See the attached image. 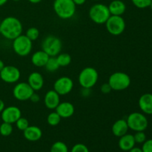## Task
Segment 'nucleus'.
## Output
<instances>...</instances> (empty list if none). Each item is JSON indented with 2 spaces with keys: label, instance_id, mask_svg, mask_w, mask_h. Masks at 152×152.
<instances>
[{
  "label": "nucleus",
  "instance_id": "obj_1",
  "mask_svg": "<svg viewBox=\"0 0 152 152\" xmlns=\"http://www.w3.org/2000/svg\"><path fill=\"white\" fill-rule=\"evenodd\" d=\"M23 26L15 16H7L0 22V34L7 39L13 40L22 34Z\"/></svg>",
  "mask_w": 152,
  "mask_h": 152
},
{
  "label": "nucleus",
  "instance_id": "obj_2",
  "mask_svg": "<svg viewBox=\"0 0 152 152\" xmlns=\"http://www.w3.org/2000/svg\"><path fill=\"white\" fill-rule=\"evenodd\" d=\"M76 7L72 0H54L53 4L55 13L62 19L72 18L76 13Z\"/></svg>",
  "mask_w": 152,
  "mask_h": 152
},
{
  "label": "nucleus",
  "instance_id": "obj_3",
  "mask_svg": "<svg viewBox=\"0 0 152 152\" xmlns=\"http://www.w3.org/2000/svg\"><path fill=\"white\" fill-rule=\"evenodd\" d=\"M91 20L97 25H103L111 16L108 6L102 3H97L91 7L88 12Z\"/></svg>",
  "mask_w": 152,
  "mask_h": 152
},
{
  "label": "nucleus",
  "instance_id": "obj_4",
  "mask_svg": "<svg viewBox=\"0 0 152 152\" xmlns=\"http://www.w3.org/2000/svg\"><path fill=\"white\" fill-rule=\"evenodd\" d=\"M99 80L98 71L92 67H86L80 71L78 82L82 88H92Z\"/></svg>",
  "mask_w": 152,
  "mask_h": 152
},
{
  "label": "nucleus",
  "instance_id": "obj_5",
  "mask_svg": "<svg viewBox=\"0 0 152 152\" xmlns=\"http://www.w3.org/2000/svg\"><path fill=\"white\" fill-rule=\"evenodd\" d=\"M108 84L114 91H124L131 85V78L126 73L117 71L111 74L108 78Z\"/></svg>",
  "mask_w": 152,
  "mask_h": 152
},
{
  "label": "nucleus",
  "instance_id": "obj_6",
  "mask_svg": "<svg viewBox=\"0 0 152 152\" xmlns=\"http://www.w3.org/2000/svg\"><path fill=\"white\" fill-rule=\"evenodd\" d=\"M62 48V42L56 36L48 35L45 37L42 42V50L49 56H56Z\"/></svg>",
  "mask_w": 152,
  "mask_h": 152
},
{
  "label": "nucleus",
  "instance_id": "obj_7",
  "mask_svg": "<svg viewBox=\"0 0 152 152\" xmlns=\"http://www.w3.org/2000/svg\"><path fill=\"white\" fill-rule=\"evenodd\" d=\"M13 51L19 56H26L31 53L33 48V42L25 36L21 34L13 40Z\"/></svg>",
  "mask_w": 152,
  "mask_h": 152
},
{
  "label": "nucleus",
  "instance_id": "obj_8",
  "mask_svg": "<svg viewBox=\"0 0 152 152\" xmlns=\"http://www.w3.org/2000/svg\"><path fill=\"white\" fill-rule=\"evenodd\" d=\"M128 126L129 129L134 132H144L148 128V121L144 114L140 112H133L128 116Z\"/></svg>",
  "mask_w": 152,
  "mask_h": 152
},
{
  "label": "nucleus",
  "instance_id": "obj_9",
  "mask_svg": "<svg viewBox=\"0 0 152 152\" xmlns=\"http://www.w3.org/2000/svg\"><path fill=\"white\" fill-rule=\"evenodd\" d=\"M105 25L108 32L113 36L121 35L126 29V21L122 16L111 15Z\"/></svg>",
  "mask_w": 152,
  "mask_h": 152
},
{
  "label": "nucleus",
  "instance_id": "obj_10",
  "mask_svg": "<svg viewBox=\"0 0 152 152\" xmlns=\"http://www.w3.org/2000/svg\"><path fill=\"white\" fill-rule=\"evenodd\" d=\"M74 88V81L67 76L58 78L53 84V90L60 96H65L72 91Z\"/></svg>",
  "mask_w": 152,
  "mask_h": 152
},
{
  "label": "nucleus",
  "instance_id": "obj_11",
  "mask_svg": "<svg viewBox=\"0 0 152 152\" xmlns=\"http://www.w3.org/2000/svg\"><path fill=\"white\" fill-rule=\"evenodd\" d=\"M21 77V72L18 68L13 65H5L0 71V78L8 84L17 83Z\"/></svg>",
  "mask_w": 152,
  "mask_h": 152
},
{
  "label": "nucleus",
  "instance_id": "obj_12",
  "mask_svg": "<svg viewBox=\"0 0 152 152\" xmlns=\"http://www.w3.org/2000/svg\"><path fill=\"white\" fill-rule=\"evenodd\" d=\"M34 92L32 88L25 82L17 83L13 89V95L15 99L22 102L29 100Z\"/></svg>",
  "mask_w": 152,
  "mask_h": 152
},
{
  "label": "nucleus",
  "instance_id": "obj_13",
  "mask_svg": "<svg viewBox=\"0 0 152 152\" xmlns=\"http://www.w3.org/2000/svg\"><path fill=\"white\" fill-rule=\"evenodd\" d=\"M22 117V111L18 107L14 105L5 107L1 113V120L4 123L10 124L16 123V122Z\"/></svg>",
  "mask_w": 152,
  "mask_h": 152
},
{
  "label": "nucleus",
  "instance_id": "obj_14",
  "mask_svg": "<svg viewBox=\"0 0 152 152\" xmlns=\"http://www.w3.org/2000/svg\"><path fill=\"white\" fill-rule=\"evenodd\" d=\"M60 103V95L54 90H50L45 94L44 97V104L47 108L50 110L56 109Z\"/></svg>",
  "mask_w": 152,
  "mask_h": 152
},
{
  "label": "nucleus",
  "instance_id": "obj_15",
  "mask_svg": "<svg viewBox=\"0 0 152 152\" xmlns=\"http://www.w3.org/2000/svg\"><path fill=\"white\" fill-rule=\"evenodd\" d=\"M55 110V111H56V113L60 116L61 118L64 119L70 118L75 112L74 105L69 102H60Z\"/></svg>",
  "mask_w": 152,
  "mask_h": 152
},
{
  "label": "nucleus",
  "instance_id": "obj_16",
  "mask_svg": "<svg viewBox=\"0 0 152 152\" xmlns=\"http://www.w3.org/2000/svg\"><path fill=\"white\" fill-rule=\"evenodd\" d=\"M27 83L29 84L34 91H38L41 90L44 86V78L39 72L34 71L28 76Z\"/></svg>",
  "mask_w": 152,
  "mask_h": 152
},
{
  "label": "nucleus",
  "instance_id": "obj_17",
  "mask_svg": "<svg viewBox=\"0 0 152 152\" xmlns=\"http://www.w3.org/2000/svg\"><path fill=\"white\" fill-rule=\"evenodd\" d=\"M24 137L31 142H37L42 137V132L39 127L36 126H29L23 132Z\"/></svg>",
  "mask_w": 152,
  "mask_h": 152
},
{
  "label": "nucleus",
  "instance_id": "obj_18",
  "mask_svg": "<svg viewBox=\"0 0 152 152\" xmlns=\"http://www.w3.org/2000/svg\"><path fill=\"white\" fill-rule=\"evenodd\" d=\"M138 105L144 114L152 115V94L146 93L142 94L140 97Z\"/></svg>",
  "mask_w": 152,
  "mask_h": 152
},
{
  "label": "nucleus",
  "instance_id": "obj_19",
  "mask_svg": "<svg viewBox=\"0 0 152 152\" xmlns=\"http://www.w3.org/2000/svg\"><path fill=\"white\" fill-rule=\"evenodd\" d=\"M129 128L128 126V123L126 120L125 119H120L117 121L114 122L111 127V131H112L113 134L117 137L123 136L124 134L128 133Z\"/></svg>",
  "mask_w": 152,
  "mask_h": 152
},
{
  "label": "nucleus",
  "instance_id": "obj_20",
  "mask_svg": "<svg viewBox=\"0 0 152 152\" xmlns=\"http://www.w3.org/2000/svg\"><path fill=\"white\" fill-rule=\"evenodd\" d=\"M135 144L136 142L134 138V135L128 133L120 137L118 142L119 148L123 151H129L135 147Z\"/></svg>",
  "mask_w": 152,
  "mask_h": 152
},
{
  "label": "nucleus",
  "instance_id": "obj_21",
  "mask_svg": "<svg viewBox=\"0 0 152 152\" xmlns=\"http://www.w3.org/2000/svg\"><path fill=\"white\" fill-rule=\"evenodd\" d=\"M50 56L42 50H37L33 53L31 56V63L36 67L42 68L45 67Z\"/></svg>",
  "mask_w": 152,
  "mask_h": 152
},
{
  "label": "nucleus",
  "instance_id": "obj_22",
  "mask_svg": "<svg viewBox=\"0 0 152 152\" xmlns=\"http://www.w3.org/2000/svg\"><path fill=\"white\" fill-rule=\"evenodd\" d=\"M111 15L122 16L126 10V5L121 0H114L108 6Z\"/></svg>",
  "mask_w": 152,
  "mask_h": 152
},
{
  "label": "nucleus",
  "instance_id": "obj_23",
  "mask_svg": "<svg viewBox=\"0 0 152 152\" xmlns=\"http://www.w3.org/2000/svg\"><path fill=\"white\" fill-rule=\"evenodd\" d=\"M56 57L59 67L68 66L71 62V56L69 53H59Z\"/></svg>",
  "mask_w": 152,
  "mask_h": 152
},
{
  "label": "nucleus",
  "instance_id": "obj_24",
  "mask_svg": "<svg viewBox=\"0 0 152 152\" xmlns=\"http://www.w3.org/2000/svg\"><path fill=\"white\" fill-rule=\"evenodd\" d=\"M45 68H46L48 72H55L57 71L59 68V65L58 64L57 59L56 56H50L48 60L47 63L45 65Z\"/></svg>",
  "mask_w": 152,
  "mask_h": 152
},
{
  "label": "nucleus",
  "instance_id": "obj_25",
  "mask_svg": "<svg viewBox=\"0 0 152 152\" xmlns=\"http://www.w3.org/2000/svg\"><path fill=\"white\" fill-rule=\"evenodd\" d=\"M61 117L56 111L50 113L47 117V123L50 126H56L59 124L61 121Z\"/></svg>",
  "mask_w": 152,
  "mask_h": 152
},
{
  "label": "nucleus",
  "instance_id": "obj_26",
  "mask_svg": "<svg viewBox=\"0 0 152 152\" xmlns=\"http://www.w3.org/2000/svg\"><path fill=\"white\" fill-rule=\"evenodd\" d=\"M50 152H69L66 144L62 141H56L51 145Z\"/></svg>",
  "mask_w": 152,
  "mask_h": 152
},
{
  "label": "nucleus",
  "instance_id": "obj_27",
  "mask_svg": "<svg viewBox=\"0 0 152 152\" xmlns=\"http://www.w3.org/2000/svg\"><path fill=\"white\" fill-rule=\"evenodd\" d=\"M13 131V128L12 124L8 123L3 122L0 125V134L3 137H8L12 134Z\"/></svg>",
  "mask_w": 152,
  "mask_h": 152
},
{
  "label": "nucleus",
  "instance_id": "obj_28",
  "mask_svg": "<svg viewBox=\"0 0 152 152\" xmlns=\"http://www.w3.org/2000/svg\"><path fill=\"white\" fill-rule=\"evenodd\" d=\"M25 36L32 42L36 41L39 37V31L38 28H35V27H31L27 30Z\"/></svg>",
  "mask_w": 152,
  "mask_h": 152
},
{
  "label": "nucleus",
  "instance_id": "obj_29",
  "mask_svg": "<svg viewBox=\"0 0 152 152\" xmlns=\"http://www.w3.org/2000/svg\"><path fill=\"white\" fill-rule=\"evenodd\" d=\"M16 128H17L19 131H22V132H24V131L30 126L29 121H28V119L22 117H21L16 122Z\"/></svg>",
  "mask_w": 152,
  "mask_h": 152
},
{
  "label": "nucleus",
  "instance_id": "obj_30",
  "mask_svg": "<svg viewBox=\"0 0 152 152\" xmlns=\"http://www.w3.org/2000/svg\"><path fill=\"white\" fill-rule=\"evenodd\" d=\"M132 3L137 8L144 9L150 7L151 0H132Z\"/></svg>",
  "mask_w": 152,
  "mask_h": 152
},
{
  "label": "nucleus",
  "instance_id": "obj_31",
  "mask_svg": "<svg viewBox=\"0 0 152 152\" xmlns=\"http://www.w3.org/2000/svg\"><path fill=\"white\" fill-rule=\"evenodd\" d=\"M134 138L136 143L142 144L146 140V135L144 132H136L134 134Z\"/></svg>",
  "mask_w": 152,
  "mask_h": 152
},
{
  "label": "nucleus",
  "instance_id": "obj_32",
  "mask_svg": "<svg viewBox=\"0 0 152 152\" xmlns=\"http://www.w3.org/2000/svg\"><path fill=\"white\" fill-rule=\"evenodd\" d=\"M71 152H90L88 148L85 144L77 143L75 144L71 148Z\"/></svg>",
  "mask_w": 152,
  "mask_h": 152
},
{
  "label": "nucleus",
  "instance_id": "obj_33",
  "mask_svg": "<svg viewBox=\"0 0 152 152\" xmlns=\"http://www.w3.org/2000/svg\"><path fill=\"white\" fill-rule=\"evenodd\" d=\"M142 152H152V139L146 140L141 148Z\"/></svg>",
  "mask_w": 152,
  "mask_h": 152
},
{
  "label": "nucleus",
  "instance_id": "obj_34",
  "mask_svg": "<svg viewBox=\"0 0 152 152\" xmlns=\"http://www.w3.org/2000/svg\"><path fill=\"white\" fill-rule=\"evenodd\" d=\"M100 91L102 94H108L111 93L112 89H111V86H110V85L108 84V83H103V84L101 86Z\"/></svg>",
  "mask_w": 152,
  "mask_h": 152
},
{
  "label": "nucleus",
  "instance_id": "obj_35",
  "mask_svg": "<svg viewBox=\"0 0 152 152\" xmlns=\"http://www.w3.org/2000/svg\"><path fill=\"white\" fill-rule=\"evenodd\" d=\"M81 96L83 97H88L91 94V88H82L80 91Z\"/></svg>",
  "mask_w": 152,
  "mask_h": 152
},
{
  "label": "nucleus",
  "instance_id": "obj_36",
  "mask_svg": "<svg viewBox=\"0 0 152 152\" xmlns=\"http://www.w3.org/2000/svg\"><path fill=\"white\" fill-rule=\"evenodd\" d=\"M29 100H31L32 102H34V103H37V102H39L40 100V96L38 94H36L35 91L33 93V94L31 95V97H30Z\"/></svg>",
  "mask_w": 152,
  "mask_h": 152
},
{
  "label": "nucleus",
  "instance_id": "obj_37",
  "mask_svg": "<svg viewBox=\"0 0 152 152\" xmlns=\"http://www.w3.org/2000/svg\"><path fill=\"white\" fill-rule=\"evenodd\" d=\"M72 1H74L76 5H83V4L86 3V0H72Z\"/></svg>",
  "mask_w": 152,
  "mask_h": 152
},
{
  "label": "nucleus",
  "instance_id": "obj_38",
  "mask_svg": "<svg viewBox=\"0 0 152 152\" xmlns=\"http://www.w3.org/2000/svg\"><path fill=\"white\" fill-rule=\"evenodd\" d=\"M5 108V104H4V102L2 100V99H0V114L2 112L3 110Z\"/></svg>",
  "mask_w": 152,
  "mask_h": 152
},
{
  "label": "nucleus",
  "instance_id": "obj_39",
  "mask_svg": "<svg viewBox=\"0 0 152 152\" xmlns=\"http://www.w3.org/2000/svg\"><path fill=\"white\" fill-rule=\"evenodd\" d=\"M128 152H142V151L140 148H138V147H134L132 149H131L130 151Z\"/></svg>",
  "mask_w": 152,
  "mask_h": 152
},
{
  "label": "nucleus",
  "instance_id": "obj_40",
  "mask_svg": "<svg viewBox=\"0 0 152 152\" xmlns=\"http://www.w3.org/2000/svg\"><path fill=\"white\" fill-rule=\"evenodd\" d=\"M4 66H5V65H4V62H3L1 59H0V71L3 69V68H4Z\"/></svg>",
  "mask_w": 152,
  "mask_h": 152
},
{
  "label": "nucleus",
  "instance_id": "obj_41",
  "mask_svg": "<svg viewBox=\"0 0 152 152\" xmlns=\"http://www.w3.org/2000/svg\"><path fill=\"white\" fill-rule=\"evenodd\" d=\"M28 1L32 4H37V3H39L40 1H42V0H28Z\"/></svg>",
  "mask_w": 152,
  "mask_h": 152
},
{
  "label": "nucleus",
  "instance_id": "obj_42",
  "mask_svg": "<svg viewBox=\"0 0 152 152\" xmlns=\"http://www.w3.org/2000/svg\"><path fill=\"white\" fill-rule=\"evenodd\" d=\"M7 1H8V0H0V7H1V6H3L4 4H5L7 2Z\"/></svg>",
  "mask_w": 152,
  "mask_h": 152
},
{
  "label": "nucleus",
  "instance_id": "obj_43",
  "mask_svg": "<svg viewBox=\"0 0 152 152\" xmlns=\"http://www.w3.org/2000/svg\"><path fill=\"white\" fill-rule=\"evenodd\" d=\"M150 7L152 9V0H151V4H150Z\"/></svg>",
  "mask_w": 152,
  "mask_h": 152
},
{
  "label": "nucleus",
  "instance_id": "obj_44",
  "mask_svg": "<svg viewBox=\"0 0 152 152\" xmlns=\"http://www.w3.org/2000/svg\"><path fill=\"white\" fill-rule=\"evenodd\" d=\"M13 1H20V0H13Z\"/></svg>",
  "mask_w": 152,
  "mask_h": 152
},
{
  "label": "nucleus",
  "instance_id": "obj_45",
  "mask_svg": "<svg viewBox=\"0 0 152 152\" xmlns=\"http://www.w3.org/2000/svg\"><path fill=\"white\" fill-rule=\"evenodd\" d=\"M94 1H99V0H94Z\"/></svg>",
  "mask_w": 152,
  "mask_h": 152
}]
</instances>
